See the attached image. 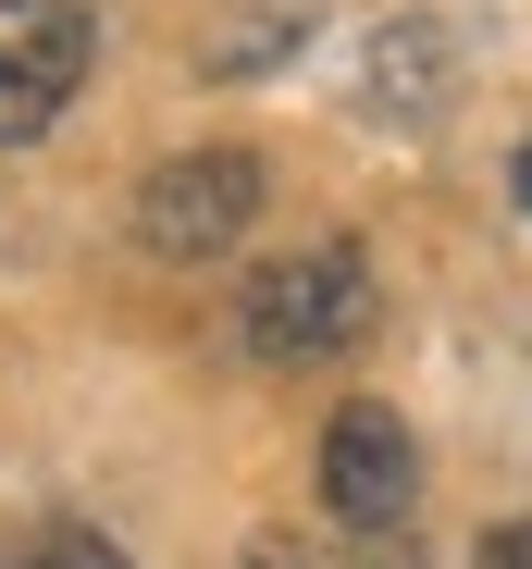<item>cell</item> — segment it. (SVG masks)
<instances>
[{
  "label": "cell",
  "mask_w": 532,
  "mask_h": 569,
  "mask_svg": "<svg viewBox=\"0 0 532 569\" xmlns=\"http://www.w3.org/2000/svg\"><path fill=\"white\" fill-rule=\"evenodd\" d=\"M248 347L260 359H347L372 335V260H360V236H310L298 260H260V284H248Z\"/></svg>",
  "instance_id": "6da1fadb"
},
{
  "label": "cell",
  "mask_w": 532,
  "mask_h": 569,
  "mask_svg": "<svg viewBox=\"0 0 532 569\" xmlns=\"http://www.w3.org/2000/svg\"><path fill=\"white\" fill-rule=\"evenodd\" d=\"M260 199H273V173L248 149H187V161H161L137 186V248L149 260H223L260 223Z\"/></svg>",
  "instance_id": "7a4b0ae2"
},
{
  "label": "cell",
  "mask_w": 532,
  "mask_h": 569,
  "mask_svg": "<svg viewBox=\"0 0 532 569\" xmlns=\"http://www.w3.org/2000/svg\"><path fill=\"white\" fill-rule=\"evenodd\" d=\"M100 62V26L87 0H0V149H26L62 124V100Z\"/></svg>",
  "instance_id": "3957f363"
},
{
  "label": "cell",
  "mask_w": 532,
  "mask_h": 569,
  "mask_svg": "<svg viewBox=\"0 0 532 569\" xmlns=\"http://www.w3.org/2000/svg\"><path fill=\"white\" fill-rule=\"evenodd\" d=\"M409 496H421V446H409V421H397L384 397L334 409V421H322V508H334L347 532H397Z\"/></svg>",
  "instance_id": "277c9868"
},
{
  "label": "cell",
  "mask_w": 532,
  "mask_h": 569,
  "mask_svg": "<svg viewBox=\"0 0 532 569\" xmlns=\"http://www.w3.org/2000/svg\"><path fill=\"white\" fill-rule=\"evenodd\" d=\"M446 100H459V26H446V13L372 26V50H360V112L397 124V137H421V124H446Z\"/></svg>",
  "instance_id": "5b68a950"
},
{
  "label": "cell",
  "mask_w": 532,
  "mask_h": 569,
  "mask_svg": "<svg viewBox=\"0 0 532 569\" xmlns=\"http://www.w3.org/2000/svg\"><path fill=\"white\" fill-rule=\"evenodd\" d=\"M298 38H310V0H260V13H235V38H211V74H260Z\"/></svg>",
  "instance_id": "8992f818"
},
{
  "label": "cell",
  "mask_w": 532,
  "mask_h": 569,
  "mask_svg": "<svg viewBox=\"0 0 532 569\" xmlns=\"http://www.w3.org/2000/svg\"><path fill=\"white\" fill-rule=\"evenodd\" d=\"M13 569H137V557H124L112 532H87V520H62V532H38V545H26Z\"/></svg>",
  "instance_id": "52a82bcc"
},
{
  "label": "cell",
  "mask_w": 532,
  "mask_h": 569,
  "mask_svg": "<svg viewBox=\"0 0 532 569\" xmlns=\"http://www.w3.org/2000/svg\"><path fill=\"white\" fill-rule=\"evenodd\" d=\"M471 569H532V520H495V532H483V557H471Z\"/></svg>",
  "instance_id": "ba28073f"
},
{
  "label": "cell",
  "mask_w": 532,
  "mask_h": 569,
  "mask_svg": "<svg viewBox=\"0 0 532 569\" xmlns=\"http://www.w3.org/2000/svg\"><path fill=\"white\" fill-rule=\"evenodd\" d=\"M508 186H520V223H532V149H520V173H508Z\"/></svg>",
  "instance_id": "9c48e42d"
}]
</instances>
